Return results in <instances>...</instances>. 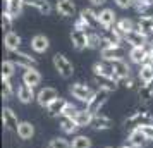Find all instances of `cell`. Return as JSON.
Listing matches in <instances>:
<instances>
[{
    "instance_id": "obj_25",
    "label": "cell",
    "mask_w": 153,
    "mask_h": 148,
    "mask_svg": "<svg viewBox=\"0 0 153 148\" xmlns=\"http://www.w3.org/2000/svg\"><path fill=\"white\" fill-rule=\"evenodd\" d=\"M24 0H10V2H7L5 4V12H9V14L12 16V17H19V16L22 14V9H24Z\"/></svg>"
},
{
    "instance_id": "obj_9",
    "label": "cell",
    "mask_w": 153,
    "mask_h": 148,
    "mask_svg": "<svg viewBox=\"0 0 153 148\" xmlns=\"http://www.w3.org/2000/svg\"><path fill=\"white\" fill-rule=\"evenodd\" d=\"M98 21H100V26L103 29H108V28H114L117 24V14L114 12V9H102L98 12Z\"/></svg>"
},
{
    "instance_id": "obj_47",
    "label": "cell",
    "mask_w": 153,
    "mask_h": 148,
    "mask_svg": "<svg viewBox=\"0 0 153 148\" xmlns=\"http://www.w3.org/2000/svg\"><path fill=\"white\" fill-rule=\"evenodd\" d=\"M4 2H5V4H7V2H10V0H4Z\"/></svg>"
},
{
    "instance_id": "obj_23",
    "label": "cell",
    "mask_w": 153,
    "mask_h": 148,
    "mask_svg": "<svg viewBox=\"0 0 153 148\" xmlns=\"http://www.w3.org/2000/svg\"><path fill=\"white\" fill-rule=\"evenodd\" d=\"M17 136L21 138V140H31L33 136H35V126L28 122V120H22L19 122V126H17Z\"/></svg>"
},
{
    "instance_id": "obj_11",
    "label": "cell",
    "mask_w": 153,
    "mask_h": 148,
    "mask_svg": "<svg viewBox=\"0 0 153 148\" xmlns=\"http://www.w3.org/2000/svg\"><path fill=\"white\" fill-rule=\"evenodd\" d=\"M100 55L103 60H124L126 55H129L126 48L122 45L119 47H110V48H105V50H100Z\"/></svg>"
},
{
    "instance_id": "obj_31",
    "label": "cell",
    "mask_w": 153,
    "mask_h": 148,
    "mask_svg": "<svg viewBox=\"0 0 153 148\" xmlns=\"http://www.w3.org/2000/svg\"><path fill=\"white\" fill-rule=\"evenodd\" d=\"M138 97L141 102H150L153 98V81L148 85H141L138 90Z\"/></svg>"
},
{
    "instance_id": "obj_8",
    "label": "cell",
    "mask_w": 153,
    "mask_h": 148,
    "mask_svg": "<svg viewBox=\"0 0 153 148\" xmlns=\"http://www.w3.org/2000/svg\"><path fill=\"white\" fill-rule=\"evenodd\" d=\"M71 42H72V47L76 50L88 48V31L72 28V31H71Z\"/></svg>"
},
{
    "instance_id": "obj_13",
    "label": "cell",
    "mask_w": 153,
    "mask_h": 148,
    "mask_svg": "<svg viewBox=\"0 0 153 148\" xmlns=\"http://www.w3.org/2000/svg\"><path fill=\"white\" fill-rule=\"evenodd\" d=\"M2 122H4V126L7 129H17L19 119H17L16 112L10 107H4V110H2Z\"/></svg>"
},
{
    "instance_id": "obj_32",
    "label": "cell",
    "mask_w": 153,
    "mask_h": 148,
    "mask_svg": "<svg viewBox=\"0 0 153 148\" xmlns=\"http://www.w3.org/2000/svg\"><path fill=\"white\" fill-rule=\"evenodd\" d=\"M71 148H91V140L88 136L77 134V136H74L72 141H71Z\"/></svg>"
},
{
    "instance_id": "obj_2",
    "label": "cell",
    "mask_w": 153,
    "mask_h": 148,
    "mask_svg": "<svg viewBox=\"0 0 153 148\" xmlns=\"http://www.w3.org/2000/svg\"><path fill=\"white\" fill-rule=\"evenodd\" d=\"M52 62H53V67L55 71L59 72V76L64 79H69L72 76V72H74V67H72V64L69 62V59L62 54H55L53 59H52Z\"/></svg>"
},
{
    "instance_id": "obj_15",
    "label": "cell",
    "mask_w": 153,
    "mask_h": 148,
    "mask_svg": "<svg viewBox=\"0 0 153 148\" xmlns=\"http://www.w3.org/2000/svg\"><path fill=\"white\" fill-rule=\"evenodd\" d=\"M22 83L24 85L31 86V88H35L42 83V74L38 72L36 67H31V69H26L22 72Z\"/></svg>"
},
{
    "instance_id": "obj_39",
    "label": "cell",
    "mask_w": 153,
    "mask_h": 148,
    "mask_svg": "<svg viewBox=\"0 0 153 148\" xmlns=\"http://www.w3.org/2000/svg\"><path fill=\"white\" fill-rule=\"evenodd\" d=\"M77 112V109L72 103H67L65 105V110H64V115H67V117H74V114Z\"/></svg>"
},
{
    "instance_id": "obj_37",
    "label": "cell",
    "mask_w": 153,
    "mask_h": 148,
    "mask_svg": "<svg viewBox=\"0 0 153 148\" xmlns=\"http://www.w3.org/2000/svg\"><path fill=\"white\" fill-rule=\"evenodd\" d=\"M12 21H14V17L9 14V12L4 10V14H2V29H4L5 33L12 31Z\"/></svg>"
},
{
    "instance_id": "obj_3",
    "label": "cell",
    "mask_w": 153,
    "mask_h": 148,
    "mask_svg": "<svg viewBox=\"0 0 153 148\" xmlns=\"http://www.w3.org/2000/svg\"><path fill=\"white\" fill-rule=\"evenodd\" d=\"M108 95H110V91H108V90L98 88L97 91L93 93L91 100L86 103V110H90L93 115H97V114L100 112V109L105 105V102H107V98H108Z\"/></svg>"
},
{
    "instance_id": "obj_45",
    "label": "cell",
    "mask_w": 153,
    "mask_h": 148,
    "mask_svg": "<svg viewBox=\"0 0 153 148\" xmlns=\"http://www.w3.org/2000/svg\"><path fill=\"white\" fill-rule=\"evenodd\" d=\"M120 148H134V147H131V145H122Z\"/></svg>"
},
{
    "instance_id": "obj_30",
    "label": "cell",
    "mask_w": 153,
    "mask_h": 148,
    "mask_svg": "<svg viewBox=\"0 0 153 148\" xmlns=\"http://www.w3.org/2000/svg\"><path fill=\"white\" fill-rule=\"evenodd\" d=\"M138 78L143 85L152 83L153 81V65H148V64L141 65V69H139V72H138Z\"/></svg>"
},
{
    "instance_id": "obj_29",
    "label": "cell",
    "mask_w": 153,
    "mask_h": 148,
    "mask_svg": "<svg viewBox=\"0 0 153 148\" xmlns=\"http://www.w3.org/2000/svg\"><path fill=\"white\" fill-rule=\"evenodd\" d=\"M24 4L38 9V10H40L42 14H45V16H48L50 12H52V5H50L48 0H24Z\"/></svg>"
},
{
    "instance_id": "obj_22",
    "label": "cell",
    "mask_w": 153,
    "mask_h": 148,
    "mask_svg": "<svg viewBox=\"0 0 153 148\" xmlns=\"http://www.w3.org/2000/svg\"><path fill=\"white\" fill-rule=\"evenodd\" d=\"M67 103H69V102H67L65 98H60V97H59V98H57L55 102L47 109V110H48V115L50 117H62Z\"/></svg>"
},
{
    "instance_id": "obj_17",
    "label": "cell",
    "mask_w": 153,
    "mask_h": 148,
    "mask_svg": "<svg viewBox=\"0 0 153 148\" xmlns=\"http://www.w3.org/2000/svg\"><path fill=\"white\" fill-rule=\"evenodd\" d=\"M31 48L36 54H45L50 48V40L45 35H35L31 38Z\"/></svg>"
},
{
    "instance_id": "obj_33",
    "label": "cell",
    "mask_w": 153,
    "mask_h": 148,
    "mask_svg": "<svg viewBox=\"0 0 153 148\" xmlns=\"http://www.w3.org/2000/svg\"><path fill=\"white\" fill-rule=\"evenodd\" d=\"M16 67H17V65H16L10 59H9V60H4V62H2V78L10 79L16 74Z\"/></svg>"
},
{
    "instance_id": "obj_27",
    "label": "cell",
    "mask_w": 153,
    "mask_h": 148,
    "mask_svg": "<svg viewBox=\"0 0 153 148\" xmlns=\"http://www.w3.org/2000/svg\"><path fill=\"white\" fill-rule=\"evenodd\" d=\"M72 119L77 122V126L79 127H84V126H91V120H93V114L90 112V110H77L76 114H74V117Z\"/></svg>"
},
{
    "instance_id": "obj_4",
    "label": "cell",
    "mask_w": 153,
    "mask_h": 148,
    "mask_svg": "<svg viewBox=\"0 0 153 148\" xmlns=\"http://www.w3.org/2000/svg\"><path fill=\"white\" fill-rule=\"evenodd\" d=\"M110 64V71H112V78L115 79V81H124L131 76V69H129V65L124 62V60H108Z\"/></svg>"
},
{
    "instance_id": "obj_38",
    "label": "cell",
    "mask_w": 153,
    "mask_h": 148,
    "mask_svg": "<svg viewBox=\"0 0 153 148\" xmlns=\"http://www.w3.org/2000/svg\"><path fill=\"white\" fill-rule=\"evenodd\" d=\"M48 148H71V143L65 138H53L48 143Z\"/></svg>"
},
{
    "instance_id": "obj_18",
    "label": "cell",
    "mask_w": 153,
    "mask_h": 148,
    "mask_svg": "<svg viewBox=\"0 0 153 148\" xmlns=\"http://www.w3.org/2000/svg\"><path fill=\"white\" fill-rule=\"evenodd\" d=\"M91 127H93L95 131H107V129H112V127H114V122H112V119L105 117L102 114H97V115H93Z\"/></svg>"
},
{
    "instance_id": "obj_14",
    "label": "cell",
    "mask_w": 153,
    "mask_h": 148,
    "mask_svg": "<svg viewBox=\"0 0 153 148\" xmlns=\"http://www.w3.org/2000/svg\"><path fill=\"white\" fill-rule=\"evenodd\" d=\"M127 141H129V145L134 148H145L146 145H148V138H146V134L141 131V129H134V131H131L129 133V138H127Z\"/></svg>"
},
{
    "instance_id": "obj_16",
    "label": "cell",
    "mask_w": 153,
    "mask_h": 148,
    "mask_svg": "<svg viewBox=\"0 0 153 148\" xmlns=\"http://www.w3.org/2000/svg\"><path fill=\"white\" fill-rule=\"evenodd\" d=\"M138 24V31L143 33L145 36H152L153 35V16H139V19L136 21Z\"/></svg>"
},
{
    "instance_id": "obj_10",
    "label": "cell",
    "mask_w": 153,
    "mask_h": 148,
    "mask_svg": "<svg viewBox=\"0 0 153 148\" xmlns=\"http://www.w3.org/2000/svg\"><path fill=\"white\" fill-rule=\"evenodd\" d=\"M124 42H127L131 45V48H139V47H148V36H145L143 33H139L138 29L126 33Z\"/></svg>"
},
{
    "instance_id": "obj_26",
    "label": "cell",
    "mask_w": 153,
    "mask_h": 148,
    "mask_svg": "<svg viewBox=\"0 0 153 148\" xmlns=\"http://www.w3.org/2000/svg\"><path fill=\"white\" fill-rule=\"evenodd\" d=\"M146 52H148V47H139V48H131L129 50V60L132 64H138V65H143L145 62V57H146Z\"/></svg>"
},
{
    "instance_id": "obj_19",
    "label": "cell",
    "mask_w": 153,
    "mask_h": 148,
    "mask_svg": "<svg viewBox=\"0 0 153 148\" xmlns=\"http://www.w3.org/2000/svg\"><path fill=\"white\" fill-rule=\"evenodd\" d=\"M4 47L7 48V52L19 50V47H21V36L17 35V33H14V31L5 33V36H4Z\"/></svg>"
},
{
    "instance_id": "obj_34",
    "label": "cell",
    "mask_w": 153,
    "mask_h": 148,
    "mask_svg": "<svg viewBox=\"0 0 153 148\" xmlns=\"http://www.w3.org/2000/svg\"><path fill=\"white\" fill-rule=\"evenodd\" d=\"M102 45V35H98L95 29L88 31V48H100Z\"/></svg>"
},
{
    "instance_id": "obj_48",
    "label": "cell",
    "mask_w": 153,
    "mask_h": 148,
    "mask_svg": "<svg viewBox=\"0 0 153 148\" xmlns=\"http://www.w3.org/2000/svg\"><path fill=\"white\" fill-rule=\"evenodd\" d=\"M105 148H112V147H105Z\"/></svg>"
},
{
    "instance_id": "obj_7",
    "label": "cell",
    "mask_w": 153,
    "mask_h": 148,
    "mask_svg": "<svg viewBox=\"0 0 153 148\" xmlns=\"http://www.w3.org/2000/svg\"><path fill=\"white\" fill-rule=\"evenodd\" d=\"M69 91L76 100H79V102H86V103L91 100L93 93H95V91H91V88L88 85H84V83H74V85H71Z\"/></svg>"
},
{
    "instance_id": "obj_20",
    "label": "cell",
    "mask_w": 153,
    "mask_h": 148,
    "mask_svg": "<svg viewBox=\"0 0 153 148\" xmlns=\"http://www.w3.org/2000/svg\"><path fill=\"white\" fill-rule=\"evenodd\" d=\"M79 16H81L84 21L88 22V26H90L91 29H97L98 26H100V21H98V12L93 7L83 9V10L79 12Z\"/></svg>"
},
{
    "instance_id": "obj_5",
    "label": "cell",
    "mask_w": 153,
    "mask_h": 148,
    "mask_svg": "<svg viewBox=\"0 0 153 148\" xmlns=\"http://www.w3.org/2000/svg\"><path fill=\"white\" fill-rule=\"evenodd\" d=\"M9 55H10V60H12L17 67H22L24 71L31 69V67H36V60L31 55L24 54V52L16 50V52H9Z\"/></svg>"
},
{
    "instance_id": "obj_36",
    "label": "cell",
    "mask_w": 153,
    "mask_h": 148,
    "mask_svg": "<svg viewBox=\"0 0 153 148\" xmlns=\"http://www.w3.org/2000/svg\"><path fill=\"white\" fill-rule=\"evenodd\" d=\"M14 95V88H12V83H10V79L7 78H2V97L5 100H9L10 97Z\"/></svg>"
},
{
    "instance_id": "obj_43",
    "label": "cell",
    "mask_w": 153,
    "mask_h": 148,
    "mask_svg": "<svg viewBox=\"0 0 153 148\" xmlns=\"http://www.w3.org/2000/svg\"><path fill=\"white\" fill-rule=\"evenodd\" d=\"M91 2V7H102L107 4V0H90Z\"/></svg>"
},
{
    "instance_id": "obj_28",
    "label": "cell",
    "mask_w": 153,
    "mask_h": 148,
    "mask_svg": "<svg viewBox=\"0 0 153 148\" xmlns=\"http://www.w3.org/2000/svg\"><path fill=\"white\" fill-rule=\"evenodd\" d=\"M60 129H62L65 134H74L79 129L77 122L72 117H67V115H62L60 117Z\"/></svg>"
},
{
    "instance_id": "obj_46",
    "label": "cell",
    "mask_w": 153,
    "mask_h": 148,
    "mask_svg": "<svg viewBox=\"0 0 153 148\" xmlns=\"http://www.w3.org/2000/svg\"><path fill=\"white\" fill-rule=\"evenodd\" d=\"M150 48H152V50H153V40H152V43H150Z\"/></svg>"
},
{
    "instance_id": "obj_35",
    "label": "cell",
    "mask_w": 153,
    "mask_h": 148,
    "mask_svg": "<svg viewBox=\"0 0 153 148\" xmlns=\"http://www.w3.org/2000/svg\"><path fill=\"white\" fill-rule=\"evenodd\" d=\"M117 26L124 33H129V31H134V29H138V24L132 21V19H129V17H122V19H119L117 21Z\"/></svg>"
},
{
    "instance_id": "obj_40",
    "label": "cell",
    "mask_w": 153,
    "mask_h": 148,
    "mask_svg": "<svg viewBox=\"0 0 153 148\" xmlns=\"http://www.w3.org/2000/svg\"><path fill=\"white\" fill-rule=\"evenodd\" d=\"M115 4H117L120 9H129L134 5V0H115Z\"/></svg>"
},
{
    "instance_id": "obj_21",
    "label": "cell",
    "mask_w": 153,
    "mask_h": 148,
    "mask_svg": "<svg viewBox=\"0 0 153 148\" xmlns=\"http://www.w3.org/2000/svg\"><path fill=\"white\" fill-rule=\"evenodd\" d=\"M17 98H19V102H21V103H29V102H33L36 97H35L33 88L22 83V85L17 86Z\"/></svg>"
},
{
    "instance_id": "obj_42",
    "label": "cell",
    "mask_w": 153,
    "mask_h": 148,
    "mask_svg": "<svg viewBox=\"0 0 153 148\" xmlns=\"http://www.w3.org/2000/svg\"><path fill=\"white\" fill-rule=\"evenodd\" d=\"M141 131L146 134V138L150 141H153V126H145V127H141Z\"/></svg>"
},
{
    "instance_id": "obj_6",
    "label": "cell",
    "mask_w": 153,
    "mask_h": 148,
    "mask_svg": "<svg viewBox=\"0 0 153 148\" xmlns=\"http://www.w3.org/2000/svg\"><path fill=\"white\" fill-rule=\"evenodd\" d=\"M59 98V93H57L55 88H50V86H47V88H43V90H40L38 91V95H36V102H38V105L43 107V109H48L55 100Z\"/></svg>"
},
{
    "instance_id": "obj_1",
    "label": "cell",
    "mask_w": 153,
    "mask_h": 148,
    "mask_svg": "<svg viewBox=\"0 0 153 148\" xmlns=\"http://www.w3.org/2000/svg\"><path fill=\"white\" fill-rule=\"evenodd\" d=\"M124 126L127 129H131V131L141 129L145 126H153V115L148 110H136L131 117H127L124 120Z\"/></svg>"
},
{
    "instance_id": "obj_12",
    "label": "cell",
    "mask_w": 153,
    "mask_h": 148,
    "mask_svg": "<svg viewBox=\"0 0 153 148\" xmlns=\"http://www.w3.org/2000/svg\"><path fill=\"white\" fill-rule=\"evenodd\" d=\"M55 9L62 17H72V16H76V4L72 0H57Z\"/></svg>"
},
{
    "instance_id": "obj_24",
    "label": "cell",
    "mask_w": 153,
    "mask_h": 148,
    "mask_svg": "<svg viewBox=\"0 0 153 148\" xmlns=\"http://www.w3.org/2000/svg\"><path fill=\"white\" fill-rule=\"evenodd\" d=\"M95 79H97L98 83V88H103V90H108V91H115L119 88V81H115L114 78H110V76H95Z\"/></svg>"
},
{
    "instance_id": "obj_44",
    "label": "cell",
    "mask_w": 153,
    "mask_h": 148,
    "mask_svg": "<svg viewBox=\"0 0 153 148\" xmlns=\"http://www.w3.org/2000/svg\"><path fill=\"white\" fill-rule=\"evenodd\" d=\"M124 83H126V88H129V90H131V88H134V85H136V83H134V79L131 78V76H129V78L127 79H124Z\"/></svg>"
},
{
    "instance_id": "obj_41",
    "label": "cell",
    "mask_w": 153,
    "mask_h": 148,
    "mask_svg": "<svg viewBox=\"0 0 153 148\" xmlns=\"http://www.w3.org/2000/svg\"><path fill=\"white\" fill-rule=\"evenodd\" d=\"M145 64L153 65V50L150 48V45H148V52H146V57H145V62H143V65H145Z\"/></svg>"
}]
</instances>
